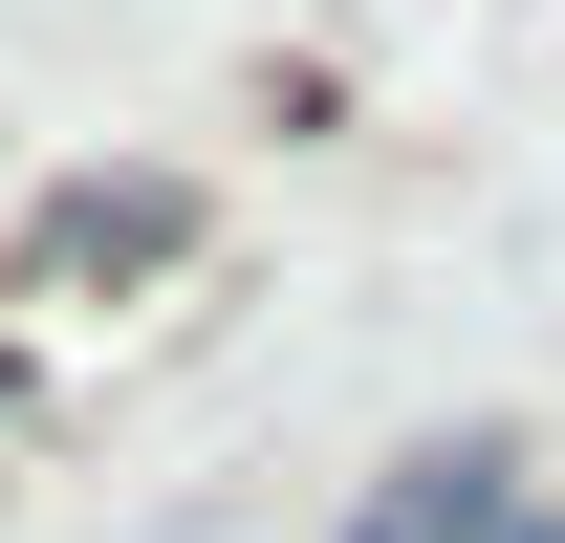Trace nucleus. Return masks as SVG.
Masks as SVG:
<instances>
[{
  "instance_id": "3",
  "label": "nucleus",
  "mask_w": 565,
  "mask_h": 543,
  "mask_svg": "<svg viewBox=\"0 0 565 543\" xmlns=\"http://www.w3.org/2000/svg\"><path fill=\"white\" fill-rule=\"evenodd\" d=\"M0 413H22V370H0Z\"/></svg>"
},
{
  "instance_id": "2",
  "label": "nucleus",
  "mask_w": 565,
  "mask_h": 543,
  "mask_svg": "<svg viewBox=\"0 0 565 543\" xmlns=\"http://www.w3.org/2000/svg\"><path fill=\"white\" fill-rule=\"evenodd\" d=\"M370 543H565V522H544V478L500 457V435H457V457H414L370 500Z\"/></svg>"
},
{
  "instance_id": "1",
  "label": "nucleus",
  "mask_w": 565,
  "mask_h": 543,
  "mask_svg": "<svg viewBox=\"0 0 565 543\" xmlns=\"http://www.w3.org/2000/svg\"><path fill=\"white\" fill-rule=\"evenodd\" d=\"M196 262V196L174 174H87V196H44V239H22V283H152Z\"/></svg>"
}]
</instances>
